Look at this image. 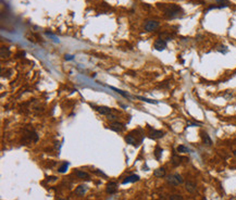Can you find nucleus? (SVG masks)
I'll return each mask as SVG.
<instances>
[{"mask_svg":"<svg viewBox=\"0 0 236 200\" xmlns=\"http://www.w3.org/2000/svg\"><path fill=\"white\" fill-rule=\"evenodd\" d=\"M217 2H221V1H223V0H215Z\"/></svg>","mask_w":236,"mask_h":200,"instance_id":"27","label":"nucleus"},{"mask_svg":"<svg viewBox=\"0 0 236 200\" xmlns=\"http://www.w3.org/2000/svg\"><path fill=\"white\" fill-rule=\"evenodd\" d=\"M153 47H155L156 50L162 51L167 48V42H165L163 39H157L155 42V44H153Z\"/></svg>","mask_w":236,"mask_h":200,"instance_id":"6","label":"nucleus"},{"mask_svg":"<svg viewBox=\"0 0 236 200\" xmlns=\"http://www.w3.org/2000/svg\"><path fill=\"white\" fill-rule=\"evenodd\" d=\"M64 58H66V60H73L74 59V56H72V54H66Z\"/></svg>","mask_w":236,"mask_h":200,"instance_id":"25","label":"nucleus"},{"mask_svg":"<svg viewBox=\"0 0 236 200\" xmlns=\"http://www.w3.org/2000/svg\"><path fill=\"white\" fill-rule=\"evenodd\" d=\"M201 139H202V143L206 145V146H211L212 145V141H211V138L208 134H207L206 132H202L201 133Z\"/></svg>","mask_w":236,"mask_h":200,"instance_id":"10","label":"nucleus"},{"mask_svg":"<svg viewBox=\"0 0 236 200\" xmlns=\"http://www.w3.org/2000/svg\"><path fill=\"white\" fill-rule=\"evenodd\" d=\"M139 181V176L138 175H130V176L125 177V179L122 182L123 185H125V184H129V183H135Z\"/></svg>","mask_w":236,"mask_h":200,"instance_id":"12","label":"nucleus"},{"mask_svg":"<svg viewBox=\"0 0 236 200\" xmlns=\"http://www.w3.org/2000/svg\"><path fill=\"white\" fill-rule=\"evenodd\" d=\"M161 155H162V149L159 146H157V147H156V149H155V157H156V159H157V160H160Z\"/></svg>","mask_w":236,"mask_h":200,"instance_id":"18","label":"nucleus"},{"mask_svg":"<svg viewBox=\"0 0 236 200\" xmlns=\"http://www.w3.org/2000/svg\"><path fill=\"white\" fill-rule=\"evenodd\" d=\"M144 27H145V30L147 32H153V30H157L159 27V22L155 21V20H148V21H146Z\"/></svg>","mask_w":236,"mask_h":200,"instance_id":"3","label":"nucleus"},{"mask_svg":"<svg viewBox=\"0 0 236 200\" xmlns=\"http://www.w3.org/2000/svg\"><path fill=\"white\" fill-rule=\"evenodd\" d=\"M167 182L172 186H179L184 182V179L179 174H171L167 176Z\"/></svg>","mask_w":236,"mask_h":200,"instance_id":"2","label":"nucleus"},{"mask_svg":"<svg viewBox=\"0 0 236 200\" xmlns=\"http://www.w3.org/2000/svg\"><path fill=\"white\" fill-rule=\"evenodd\" d=\"M185 188L186 190L188 191V193H191V194H194L195 191H196V189H197V186H196V184L193 182H191V181H187V182L185 183Z\"/></svg>","mask_w":236,"mask_h":200,"instance_id":"9","label":"nucleus"},{"mask_svg":"<svg viewBox=\"0 0 236 200\" xmlns=\"http://www.w3.org/2000/svg\"><path fill=\"white\" fill-rule=\"evenodd\" d=\"M10 56V50L8 47H2L1 48V57L2 58H7Z\"/></svg>","mask_w":236,"mask_h":200,"instance_id":"19","label":"nucleus"},{"mask_svg":"<svg viewBox=\"0 0 236 200\" xmlns=\"http://www.w3.org/2000/svg\"><path fill=\"white\" fill-rule=\"evenodd\" d=\"M171 162H172V164H173L174 167H177V165H179L181 163H182V158L177 155H172V160H171Z\"/></svg>","mask_w":236,"mask_h":200,"instance_id":"16","label":"nucleus"},{"mask_svg":"<svg viewBox=\"0 0 236 200\" xmlns=\"http://www.w3.org/2000/svg\"><path fill=\"white\" fill-rule=\"evenodd\" d=\"M136 98L139 99V100H141V101H144V102H148V103H153V105H158V101H157V100H153V99L145 98V97H141V96H137Z\"/></svg>","mask_w":236,"mask_h":200,"instance_id":"17","label":"nucleus"},{"mask_svg":"<svg viewBox=\"0 0 236 200\" xmlns=\"http://www.w3.org/2000/svg\"><path fill=\"white\" fill-rule=\"evenodd\" d=\"M125 141L127 143H131V145H133V146H137V141H136V138L133 136L132 134H130V135H127L125 137Z\"/></svg>","mask_w":236,"mask_h":200,"instance_id":"14","label":"nucleus"},{"mask_svg":"<svg viewBox=\"0 0 236 200\" xmlns=\"http://www.w3.org/2000/svg\"><path fill=\"white\" fill-rule=\"evenodd\" d=\"M153 175L156 177H165V170L163 167H159L157 170L153 171Z\"/></svg>","mask_w":236,"mask_h":200,"instance_id":"15","label":"nucleus"},{"mask_svg":"<svg viewBox=\"0 0 236 200\" xmlns=\"http://www.w3.org/2000/svg\"><path fill=\"white\" fill-rule=\"evenodd\" d=\"M111 89L112 90H114L115 93H118V94H120V95H122L123 97H125V98H129L130 97V95L129 94H126V93H124L123 90H121V89H118V88H115V87H110Z\"/></svg>","mask_w":236,"mask_h":200,"instance_id":"21","label":"nucleus"},{"mask_svg":"<svg viewBox=\"0 0 236 200\" xmlns=\"http://www.w3.org/2000/svg\"><path fill=\"white\" fill-rule=\"evenodd\" d=\"M110 129H112V131L114 132H118V133H121V132H123L124 129H125V126H124V124H122V123L120 122H112L110 125Z\"/></svg>","mask_w":236,"mask_h":200,"instance_id":"5","label":"nucleus"},{"mask_svg":"<svg viewBox=\"0 0 236 200\" xmlns=\"http://www.w3.org/2000/svg\"><path fill=\"white\" fill-rule=\"evenodd\" d=\"M177 152L179 153H187L189 152V150L187 147H185L184 145H179V147H177Z\"/></svg>","mask_w":236,"mask_h":200,"instance_id":"20","label":"nucleus"},{"mask_svg":"<svg viewBox=\"0 0 236 200\" xmlns=\"http://www.w3.org/2000/svg\"><path fill=\"white\" fill-rule=\"evenodd\" d=\"M148 129H150V133H149V137L150 138H153V139H160L165 136V133L162 131H158V129H155L153 127H150L148 125Z\"/></svg>","mask_w":236,"mask_h":200,"instance_id":"4","label":"nucleus"},{"mask_svg":"<svg viewBox=\"0 0 236 200\" xmlns=\"http://www.w3.org/2000/svg\"><path fill=\"white\" fill-rule=\"evenodd\" d=\"M75 175L78 177V178H82V179H88L89 178V174L86 173V172H84V171L81 170H77L75 172Z\"/></svg>","mask_w":236,"mask_h":200,"instance_id":"13","label":"nucleus"},{"mask_svg":"<svg viewBox=\"0 0 236 200\" xmlns=\"http://www.w3.org/2000/svg\"><path fill=\"white\" fill-rule=\"evenodd\" d=\"M169 200H183V197L181 195H171Z\"/></svg>","mask_w":236,"mask_h":200,"instance_id":"23","label":"nucleus"},{"mask_svg":"<svg viewBox=\"0 0 236 200\" xmlns=\"http://www.w3.org/2000/svg\"><path fill=\"white\" fill-rule=\"evenodd\" d=\"M118 190V185L117 183L114 182H110L107 184V187H106V191H107L108 194H114V193H117Z\"/></svg>","mask_w":236,"mask_h":200,"instance_id":"8","label":"nucleus"},{"mask_svg":"<svg viewBox=\"0 0 236 200\" xmlns=\"http://www.w3.org/2000/svg\"><path fill=\"white\" fill-rule=\"evenodd\" d=\"M68 167H69V162H63V164L59 167V172L60 173H64L66 170H68Z\"/></svg>","mask_w":236,"mask_h":200,"instance_id":"22","label":"nucleus"},{"mask_svg":"<svg viewBox=\"0 0 236 200\" xmlns=\"http://www.w3.org/2000/svg\"><path fill=\"white\" fill-rule=\"evenodd\" d=\"M59 200H66V199H59Z\"/></svg>","mask_w":236,"mask_h":200,"instance_id":"28","label":"nucleus"},{"mask_svg":"<svg viewBox=\"0 0 236 200\" xmlns=\"http://www.w3.org/2000/svg\"><path fill=\"white\" fill-rule=\"evenodd\" d=\"M87 190H88V187L86 185H80L75 189V194L77 195V196H84V195L86 194Z\"/></svg>","mask_w":236,"mask_h":200,"instance_id":"11","label":"nucleus"},{"mask_svg":"<svg viewBox=\"0 0 236 200\" xmlns=\"http://www.w3.org/2000/svg\"><path fill=\"white\" fill-rule=\"evenodd\" d=\"M108 120H110V121H114V120H117V115H114V114H108L107 115Z\"/></svg>","mask_w":236,"mask_h":200,"instance_id":"24","label":"nucleus"},{"mask_svg":"<svg viewBox=\"0 0 236 200\" xmlns=\"http://www.w3.org/2000/svg\"><path fill=\"white\" fill-rule=\"evenodd\" d=\"M96 109V111L98 112V113L102 114V115H108V114H110L112 112V109L109 107H105V106H99V107H94Z\"/></svg>","mask_w":236,"mask_h":200,"instance_id":"7","label":"nucleus"},{"mask_svg":"<svg viewBox=\"0 0 236 200\" xmlns=\"http://www.w3.org/2000/svg\"><path fill=\"white\" fill-rule=\"evenodd\" d=\"M159 8L161 10H163L165 14L167 16H169V18H175L179 12L182 11V9L179 6L173 4V3H171V4H163V6L159 4Z\"/></svg>","mask_w":236,"mask_h":200,"instance_id":"1","label":"nucleus"},{"mask_svg":"<svg viewBox=\"0 0 236 200\" xmlns=\"http://www.w3.org/2000/svg\"><path fill=\"white\" fill-rule=\"evenodd\" d=\"M233 153H234V157H235V158H236V150H234V152H233Z\"/></svg>","mask_w":236,"mask_h":200,"instance_id":"26","label":"nucleus"}]
</instances>
